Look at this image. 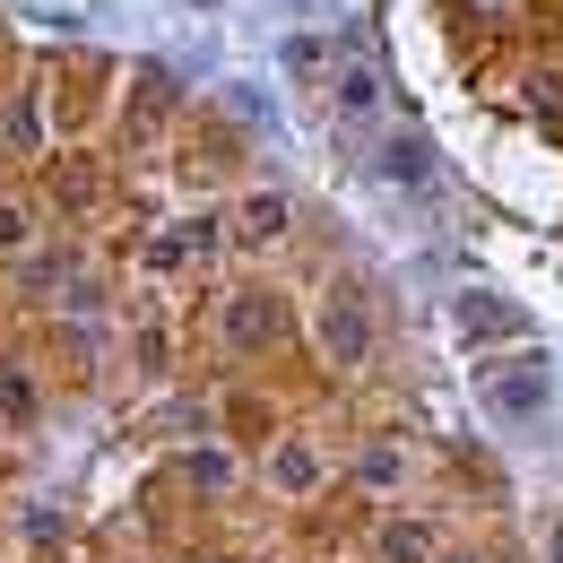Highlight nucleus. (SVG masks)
<instances>
[{"label":"nucleus","instance_id":"obj_3","mask_svg":"<svg viewBox=\"0 0 563 563\" xmlns=\"http://www.w3.org/2000/svg\"><path fill=\"white\" fill-rule=\"evenodd\" d=\"M225 339H234V347H269V339H278V303H269V295H234V303H225Z\"/></svg>","mask_w":563,"mask_h":563},{"label":"nucleus","instance_id":"obj_5","mask_svg":"<svg viewBox=\"0 0 563 563\" xmlns=\"http://www.w3.org/2000/svg\"><path fill=\"white\" fill-rule=\"evenodd\" d=\"M460 321H468V339H511V330H520V312H503L494 295H468V303H460Z\"/></svg>","mask_w":563,"mask_h":563},{"label":"nucleus","instance_id":"obj_6","mask_svg":"<svg viewBox=\"0 0 563 563\" xmlns=\"http://www.w3.org/2000/svg\"><path fill=\"white\" fill-rule=\"evenodd\" d=\"M382 104V78H373V62H347L339 70V113H373Z\"/></svg>","mask_w":563,"mask_h":563},{"label":"nucleus","instance_id":"obj_2","mask_svg":"<svg viewBox=\"0 0 563 563\" xmlns=\"http://www.w3.org/2000/svg\"><path fill=\"white\" fill-rule=\"evenodd\" d=\"M321 347L339 355V364H364L373 330H364V303H355V295H330V303H321Z\"/></svg>","mask_w":563,"mask_h":563},{"label":"nucleus","instance_id":"obj_4","mask_svg":"<svg viewBox=\"0 0 563 563\" xmlns=\"http://www.w3.org/2000/svg\"><path fill=\"white\" fill-rule=\"evenodd\" d=\"M278 234H286V200L278 191H261V200L234 209V243H278Z\"/></svg>","mask_w":563,"mask_h":563},{"label":"nucleus","instance_id":"obj_13","mask_svg":"<svg viewBox=\"0 0 563 563\" xmlns=\"http://www.w3.org/2000/svg\"><path fill=\"white\" fill-rule=\"evenodd\" d=\"M0 243H26V217L18 209H0Z\"/></svg>","mask_w":563,"mask_h":563},{"label":"nucleus","instance_id":"obj_12","mask_svg":"<svg viewBox=\"0 0 563 563\" xmlns=\"http://www.w3.org/2000/svg\"><path fill=\"white\" fill-rule=\"evenodd\" d=\"M399 477V451H364V486H390Z\"/></svg>","mask_w":563,"mask_h":563},{"label":"nucleus","instance_id":"obj_9","mask_svg":"<svg viewBox=\"0 0 563 563\" xmlns=\"http://www.w3.org/2000/svg\"><path fill=\"white\" fill-rule=\"evenodd\" d=\"M0 417H9V424L35 417V390H26V373H0Z\"/></svg>","mask_w":563,"mask_h":563},{"label":"nucleus","instance_id":"obj_11","mask_svg":"<svg viewBox=\"0 0 563 563\" xmlns=\"http://www.w3.org/2000/svg\"><path fill=\"white\" fill-rule=\"evenodd\" d=\"M382 547H390V563H424V529H390Z\"/></svg>","mask_w":563,"mask_h":563},{"label":"nucleus","instance_id":"obj_8","mask_svg":"<svg viewBox=\"0 0 563 563\" xmlns=\"http://www.w3.org/2000/svg\"><path fill=\"white\" fill-rule=\"evenodd\" d=\"M312 477H321V460H312L303 442H286V451H278V486H286V494H303Z\"/></svg>","mask_w":563,"mask_h":563},{"label":"nucleus","instance_id":"obj_10","mask_svg":"<svg viewBox=\"0 0 563 563\" xmlns=\"http://www.w3.org/2000/svg\"><path fill=\"white\" fill-rule=\"evenodd\" d=\"M321 62H330L321 35H295V44H286V70H321Z\"/></svg>","mask_w":563,"mask_h":563},{"label":"nucleus","instance_id":"obj_7","mask_svg":"<svg viewBox=\"0 0 563 563\" xmlns=\"http://www.w3.org/2000/svg\"><path fill=\"white\" fill-rule=\"evenodd\" d=\"M382 174H390V183H424V174H433L424 140H390V147H382Z\"/></svg>","mask_w":563,"mask_h":563},{"label":"nucleus","instance_id":"obj_14","mask_svg":"<svg viewBox=\"0 0 563 563\" xmlns=\"http://www.w3.org/2000/svg\"><path fill=\"white\" fill-rule=\"evenodd\" d=\"M555 563H563V529H555Z\"/></svg>","mask_w":563,"mask_h":563},{"label":"nucleus","instance_id":"obj_1","mask_svg":"<svg viewBox=\"0 0 563 563\" xmlns=\"http://www.w3.org/2000/svg\"><path fill=\"white\" fill-rule=\"evenodd\" d=\"M486 399H494V417H538L547 408V364H503V373H486Z\"/></svg>","mask_w":563,"mask_h":563}]
</instances>
